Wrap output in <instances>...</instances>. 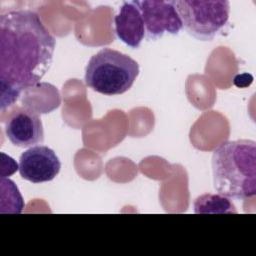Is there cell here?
Masks as SVG:
<instances>
[{
	"label": "cell",
	"mask_w": 256,
	"mask_h": 256,
	"mask_svg": "<svg viewBox=\"0 0 256 256\" xmlns=\"http://www.w3.org/2000/svg\"><path fill=\"white\" fill-rule=\"evenodd\" d=\"M55 39L37 13L14 10L0 17L1 110L37 85L53 62Z\"/></svg>",
	"instance_id": "cell-1"
},
{
	"label": "cell",
	"mask_w": 256,
	"mask_h": 256,
	"mask_svg": "<svg viewBox=\"0 0 256 256\" xmlns=\"http://www.w3.org/2000/svg\"><path fill=\"white\" fill-rule=\"evenodd\" d=\"M215 190L230 199L246 200L256 195V142L249 139L221 143L212 155Z\"/></svg>",
	"instance_id": "cell-2"
},
{
	"label": "cell",
	"mask_w": 256,
	"mask_h": 256,
	"mask_svg": "<svg viewBox=\"0 0 256 256\" xmlns=\"http://www.w3.org/2000/svg\"><path fill=\"white\" fill-rule=\"evenodd\" d=\"M139 74V64L130 56L103 48L94 54L85 69V84L92 90L106 95H120L128 91Z\"/></svg>",
	"instance_id": "cell-3"
},
{
	"label": "cell",
	"mask_w": 256,
	"mask_h": 256,
	"mask_svg": "<svg viewBox=\"0 0 256 256\" xmlns=\"http://www.w3.org/2000/svg\"><path fill=\"white\" fill-rule=\"evenodd\" d=\"M173 4L183 28L201 41H211L229 20L227 0H173Z\"/></svg>",
	"instance_id": "cell-4"
},
{
	"label": "cell",
	"mask_w": 256,
	"mask_h": 256,
	"mask_svg": "<svg viewBox=\"0 0 256 256\" xmlns=\"http://www.w3.org/2000/svg\"><path fill=\"white\" fill-rule=\"evenodd\" d=\"M135 3L141 11L147 39L155 40L165 33L175 35L183 28L173 1L144 0Z\"/></svg>",
	"instance_id": "cell-5"
},
{
	"label": "cell",
	"mask_w": 256,
	"mask_h": 256,
	"mask_svg": "<svg viewBox=\"0 0 256 256\" xmlns=\"http://www.w3.org/2000/svg\"><path fill=\"white\" fill-rule=\"evenodd\" d=\"M61 162L56 153L45 145H35L19 158L20 176L34 184L53 180L60 172Z\"/></svg>",
	"instance_id": "cell-6"
},
{
	"label": "cell",
	"mask_w": 256,
	"mask_h": 256,
	"mask_svg": "<svg viewBox=\"0 0 256 256\" xmlns=\"http://www.w3.org/2000/svg\"><path fill=\"white\" fill-rule=\"evenodd\" d=\"M5 133L9 141L18 147H32L43 143L44 130L40 116L31 109L14 111L5 123Z\"/></svg>",
	"instance_id": "cell-7"
},
{
	"label": "cell",
	"mask_w": 256,
	"mask_h": 256,
	"mask_svg": "<svg viewBox=\"0 0 256 256\" xmlns=\"http://www.w3.org/2000/svg\"><path fill=\"white\" fill-rule=\"evenodd\" d=\"M117 37L132 49L140 46L146 36L144 20L135 1L124 2L114 18Z\"/></svg>",
	"instance_id": "cell-8"
},
{
	"label": "cell",
	"mask_w": 256,
	"mask_h": 256,
	"mask_svg": "<svg viewBox=\"0 0 256 256\" xmlns=\"http://www.w3.org/2000/svg\"><path fill=\"white\" fill-rule=\"evenodd\" d=\"M194 212L196 214H237L234 204L230 198L217 194L206 193L198 196L194 201Z\"/></svg>",
	"instance_id": "cell-9"
}]
</instances>
